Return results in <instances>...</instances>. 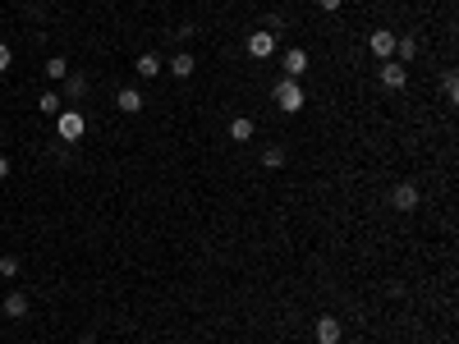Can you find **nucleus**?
<instances>
[{"label": "nucleus", "instance_id": "nucleus-14", "mask_svg": "<svg viewBox=\"0 0 459 344\" xmlns=\"http://www.w3.org/2000/svg\"><path fill=\"white\" fill-rule=\"evenodd\" d=\"M37 111H42V115H60L65 111L60 92H42V96H37Z\"/></svg>", "mask_w": 459, "mask_h": 344}, {"label": "nucleus", "instance_id": "nucleus-9", "mask_svg": "<svg viewBox=\"0 0 459 344\" xmlns=\"http://www.w3.org/2000/svg\"><path fill=\"white\" fill-rule=\"evenodd\" d=\"M193 69H198V60H193L189 51H175V55H170V74H175V78H189Z\"/></svg>", "mask_w": 459, "mask_h": 344}, {"label": "nucleus", "instance_id": "nucleus-18", "mask_svg": "<svg viewBox=\"0 0 459 344\" xmlns=\"http://www.w3.org/2000/svg\"><path fill=\"white\" fill-rule=\"evenodd\" d=\"M83 92H87V78L83 74H65V96H74V101H78Z\"/></svg>", "mask_w": 459, "mask_h": 344}, {"label": "nucleus", "instance_id": "nucleus-2", "mask_svg": "<svg viewBox=\"0 0 459 344\" xmlns=\"http://www.w3.org/2000/svg\"><path fill=\"white\" fill-rule=\"evenodd\" d=\"M55 133H60L65 143H78V138L87 133V120L78 111H60V115H55Z\"/></svg>", "mask_w": 459, "mask_h": 344}, {"label": "nucleus", "instance_id": "nucleus-8", "mask_svg": "<svg viewBox=\"0 0 459 344\" xmlns=\"http://www.w3.org/2000/svg\"><path fill=\"white\" fill-rule=\"evenodd\" d=\"M115 106H120L124 115H138L143 111V92L138 87H120V92H115Z\"/></svg>", "mask_w": 459, "mask_h": 344}, {"label": "nucleus", "instance_id": "nucleus-16", "mask_svg": "<svg viewBox=\"0 0 459 344\" xmlns=\"http://www.w3.org/2000/svg\"><path fill=\"white\" fill-rule=\"evenodd\" d=\"M65 74H70L65 55H51V60H46V78H51V83H65Z\"/></svg>", "mask_w": 459, "mask_h": 344}, {"label": "nucleus", "instance_id": "nucleus-6", "mask_svg": "<svg viewBox=\"0 0 459 344\" xmlns=\"http://www.w3.org/2000/svg\"><path fill=\"white\" fill-rule=\"evenodd\" d=\"M312 335H317V344H340L345 326H340V317H321L317 326H312Z\"/></svg>", "mask_w": 459, "mask_h": 344}, {"label": "nucleus", "instance_id": "nucleus-13", "mask_svg": "<svg viewBox=\"0 0 459 344\" xmlns=\"http://www.w3.org/2000/svg\"><path fill=\"white\" fill-rule=\"evenodd\" d=\"M395 55H399V65H409L418 55V37H395Z\"/></svg>", "mask_w": 459, "mask_h": 344}, {"label": "nucleus", "instance_id": "nucleus-1", "mask_svg": "<svg viewBox=\"0 0 459 344\" xmlns=\"http://www.w3.org/2000/svg\"><path fill=\"white\" fill-rule=\"evenodd\" d=\"M271 96H276V106H280L285 115H299V111H304V87H299L294 78H280Z\"/></svg>", "mask_w": 459, "mask_h": 344}, {"label": "nucleus", "instance_id": "nucleus-11", "mask_svg": "<svg viewBox=\"0 0 459 344\" xmlns=\"http://www.w3.org/2000/svg\"><path fill=\"white\" fill-rule=\"evenodd\" d=\"M304 69H308V51H299V46H294V51H285V78H299Z\"/></svg>", "mask_w": 459, "mask_h": 344}, {"label": "nucleus", "instance_id": "nucleus-5", "mask_svg": "<svg viewBox=\"0 0 459 344\" xmlns=\"http://www.w3.org/2000/svg\"><path fill=\"white\" fill-rule=\"evenodd\" d=\"M390 206H395V211H418V189L414 184H395V189H390Z\"/></svg>", "mask_w": 459, "mask_h": 344}, {"label": "nucleus", "instance_id": "nucleus-21", "mask_svg": "<svg viewBox=\"0 0 459 344\" xmlns=\"http://www.w3.org/2000/svg\"><path fill=\"white\" fill-rule=\"evenodd\" d=\"M9 60H14V55H9V46L0 42V74H5V69H9Z\"/></svg>", "mask_w": 459, "mask_h": 344}, {"label": "nucleus", "instance_id": "nucleus-17", "mask_svg": "<svg viewBox=\"0 0 459 344\" xmlns=\"http://www.w3.org/2000/svg\"><path fill=\"white\" fill-rule=\"evenodd\" d=\"M230 138H234V143H248V138H253V120H248V115H239V120L230 124Z\"/></svg>", "mask_w": 459, "mask_h": 344}, {"label": "nucleus", "instance_id": "nucleus-12", "mask_svg": "<svg viewBox=\"0 0 459 344\" xmlns=\"http://www.w3.org/2000/svg\"><path fill=\"white\" fill-rule=\"evenodd\" d=\"M262 165H267V170H280V165H285V147H280V143L262 147Z\"/></svg>", "mask_w": 459, "mask_h": 344}, {"label": "nucleus", "instance_id": "nucleus-4", "mask_svg": "<svg viewBox=\"0 0 459 344\" xmlns=\"http://www.w3.org/2000/svg\"><path fill=\"white\" fill-rule=\"evenodd\" d=\"M271 51H276V33H267V28L248 33V55H253V60H267Z\"/></svg>", "mask_w": 459, "mask_h": 344}, {"label": "nucleus", "instance_id": "nucleus-19", "mask_svg": "<svg viewBox=\"0 0 459 344\" xmlns=\"http://www.w3.org/2000/svg\"><path fill=\"white\" fill-rule=\"evenodd\" d=\"M18 271H23V262H18L14 253H5V257H0V275H5V280H14Z\"/></svg>", "mask_w": 459, "mask_h": 344}, {"label": "nucleus", "instance_id": "nucleus-7", "mask_svg": "<svg viewBox=\"0 0 459 344\" xmlns=\"http://www.w3.org/2000/svg\"><path fill=\"white\" fill-rule=\"evenodd\" d=\"M382 83L390 87V92H399V87L409 83V69L399 65V60H386V65H382Z\"/></svg>", "mask_w": 459, "mask_h": 344}, {"label": "nucleus", "instance_id": "nucleus-3", "mask_svg": "<svg viewBox=\"0 0 459 344\" xmlns=\"http://www.w3.org/2000/svg\"><path fill=\"white\" fill-rule=\"evenodd\" d=\"M367 51H372L377 60H395V33H390V28H377V33L367 37Z\"/></svg>", "mask_w": 459, "mask_h": 344}, {"label": "nucleus", "instance_id": "nucleus-20", "mask_svg": "<svg viewBox=\"0 0 459 344\" xmlns=\"http://www.w3.org/2000/svg\"><path fill=\"white\" fill-rule=\"evenodd\" d=\"M441 92H446V101H455V96H459V78H455V74L441 78Z\"/></svg>", "mask_w": 459, "mask_h": 344}, {"label": "nucleus", "instance_id": "nucleus-22", "mask_svg": "<svg viewBox=\"0 0 459 344\" xmlns=\"http://www.w3.org/2000/svg\"><path fill=\"white\" fill-rule=\"evenodd\" d=\"M317 5H321V9H326V14H336V9H340V5H345V0H317Z\"/></svg>", "mask_w": 459, "mask_h": 344}, {"label": "nucleus", "instance_id": "nucleus-10", "mask_svg": "<svg viewBox=\"0 0 459 344\" xmlns=\"http://www.w3.org/2000/svg\"><path fill=\"white\" fill-rule=\"evenodd\" d=\"M0 308H5V317H28V294H23V289H14L5 303H0Z\"/></svg>", "mask_w": 459, "mask_h": 344}, {"label": "nucleus", "instance_id": "nucleus-15", "mask_svg": "<svg viewBox=\"0 0 459 344\" xmlns=\"http://www.w3.org/2000/svg\"><path fill=\"white\" fill-rule=\"evenodd\" d=\"M133 69H138L143 78H156V74H161V55H152V51L138 55V65H133Z\"/></svg>", "mask_w": 459, "mask_h": 344}, {"label": "nucleus", "instance_id": "nucleus-24", "mask_svg": "<svg viewBox=\"0 0 459 344\" xmlns=\"http://www.w3.org/2000/svg\"><path fill=\"white\" fill-rule=\"evenodd\" d=\"M0 317H5V308H0Z\"/></svg>", "mask_w": 459, "mask_h": 344}, {"label": "nucleus", "instance_id": "nucleus-23", "mask_svg": "<svg viewBox=\"0 0 459 344\" xmlns=\"http://www.w3.org/2000/svg\"><path fill=\"white\" fill-rule=\"evenodd\" d=\"M0 179H9V156H0Z\"/></svg>", "mask_w": 459, "mask_h": 344}]
</instances>
